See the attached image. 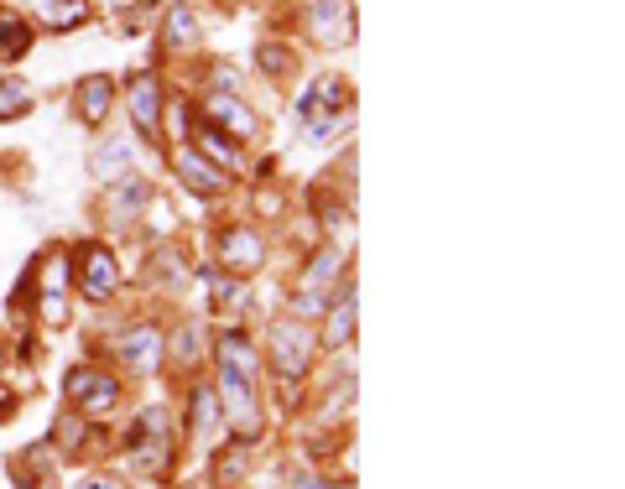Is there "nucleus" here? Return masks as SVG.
I'll return each mask as SVG.
<instances>
[{"instance_id": "6e6552de", "label": "nucleus", "mask_w": 625, "mask_h": 489, "mask_svg": "<svg viewBox=\"0 0 625 489\" xmlns=\"http://www.w3.org/2000/svg\"><path fill=\"white\" fill-rule=\"evenodd\" d=\"M130 120H136V130H147V136H157V126H162V94H157L151 73H141L130 84Z\"/></svg>"}, {"instance_id": "1a4fd4ad", "label": "nucleus", "mask_w": 625, "mask_h": 489, "mask_svg": "<svg viewBox=\"0 0 625 489\" xmlns=\"http://www.w3.org/2000/svg\"><path fill=\"white\" fill-rule=\"evenodd\" d=\"M220 255H224V266H235V272H256L261 261H266V245L256 240V230H224Z\"/></svg>"}, {"instance_id": "423d86ee", "label": "nucleus", "mask_w": 625, "mask_h": 489, "mask_svg": "<svg viewBox=\"0 0 625 489\" xmlns=\"http://www.w3.org/2000/svg\"><path fill=\"white\" fill-rule=\"evenodd\" d=\"M115 287H120L115 255L105 251V245H89V251H84V297H89V302H105V297H115Z\"/></svg>"}, {"instance_id": "f3484780", "label": "nucleus", "mask_w": 625, "mask_h": 489, "mask_svg": "<svg viewBox=\"0 0 625 489\" xmlns=\"http://www.w3.org/2000/svg\"><path fill=\"white\" fill-rule=\"evenodd\" d=\"M94 178L99 182H115V178H130V141H105L94 151Z\"/></svg>"}, {"instance_id": "f8f14e48", "label": "nucleus", "mask_w": 625, "mask_h": 489, "mask_svg": "<svg viewBox=\"0 0 625 489\" xmlns=\"http://www.w3.org/2000/svg\"><path fill=\"white\" fill-rule=\"evenodd\" d=\"M209 115H214V126L235 130V136H256V115H251V105L235 99V94H214V99H209Z\"/></svg>"}, {"instance_id": "b1692460", "label": "nucleus", "mask_w": 625, "mask_h": 489, "mask_svg": "<svg viewBox=\"0 0 625 489\" xmlns=\"http://www.w3.org/2000/svg\"><path fill=\"white\" fill-rule=\"evenodd\" d=\"M297 489H350V485H312V479H303Z\"/></svg>"}, {"instance_id": "39448f33", "label": "nucleus", "mask_w": 625, "mask_h": 489, "mask_svg": "<svg viewBox=\"0 0 625 489\" xmlns=\"http://www.w3.org/2000/svg\"><path fill=\"white\" fill-rule=\"evenodd\" d=\"M308 32L324 47H350L354 42V11L350 0H312L308 6Z\"/></svg>"}, {"instance_id": "393cba45", "label": "nucleus", "mask_w": 625, "mask_h": 489, "mask_svg": "<svg viewBox=\"0 0 625 489\" xmlns=\"http://www.w3.org/2000/svg\"><path fill=\"white\" fill-rule=\"evenodd\" d=\"M89 489H115V485H105V479H99V485H89Z\"/></svg>"}, {"instance_id": "ddd939ff", "label": "nucleus", "mask_w": 625, "mask_h": 489, "mask_svg": "<svg viewBox=\"0 0 625 489\" xmlns=\"http://www.w3.org/2000/svg\"><path fill=\"white\" fill-rule=\"evenodd\" d=\"M38 17L47 32H74L89 21V0H38Z\"/></svg>"}, {"instance_id": "2eb2a0df", "label": "nucleus", "mask_w": 625, "mask_h": 489, "mask_svg": "<svg viewBox=\"0 0 625 489\" xmlns=\"http://www.w3.org/2000/svg\"><path fill=\"white\" fill-rule=\"evenodd\" d=\"M63 291H68V255H53L47 266V287H42V318L47 323H63Z\"/></svg>"}, {"instance_id": "7ed1b4c3", "label": "nucleus", "mask_w": 625, "mask_h": 489, "mask_svg": "<svg viewBox=\"0 0 625 489\" xmlns=\"http://www.w3.org/2000/svg\"><path fill=\"white\" fill-rule=\"evenodd\" d=\"M63 396L74 401V406H84V417H110L115 401H120V385L105 370L78 364V370H68V381H63Z\"/></svg>"}, {"instance_id": "6ab92c4d", "label": "nucleus", "mask_w": 625, "mask_h": 489, "mask_svg": "<svg viewBox=\"0 0 625 489\" xmlns=\"http://www.w3.org/2000/svg\"><path fill=\"white\" fill-rule=\"evenodd\" d=\"M193 42H199V17H193L188 6H172V11H167V47L183 53Z\"/></svg>"}, {"instance_id": "0eeeda50", "label": "nucleus", "mask_w": 625, "mask_h": 489, "mask_svg": "<svg viewBox=\"0 0 625 489\" xmlns=\"http://www.w3.org/2000/svg\"><path fill=\"white\" fill-rule=\"evenodd\" d=\"M120 360H126L130 370H157V364H162V333L151 323L130 328L126 339H120Z\"/></svg>"}, {"instance_id": "f257e3e1", "label": "nucleus", "mask_w": 625, "mask_h": 489, "mask_svg": "<svg viewBox=\"0 0 625 489\" xmlns=\"http://www.w3.org/2000/svg\"><path fill=\"white\" fill-rule=\"evenodd\" d=\"M220 401L224 417L240 437L261 433V412H256V349L245 333H224L220 339Z\"/></svg>"}, {"instance_id": "20e7f679", "label": "nucleus", "mask_w": 625, "mask_h": 489, "mask_svg": "<svg viewBox=\"0 0 625 489\" xmlns=\"http://www.w3.org/2000/svg\"><path fill=\"white\" fill-rule=\"evenodd\" d=\"M312 328L308 323H297V318H287V323H276L272 328V364L287 375V381H297L303 370L312 364Z\"/></svg>"}, {"instance_id": "aec40b11", "label": "nucleus", "mask_w": 625, "mask_h": 489, "mask_svg": "<svg viewBox=\"0 0 625 489\" xmlns=\"http://www.w3.org/2000/svg\"><path fill=\"white\" fill-rule=\"evenodd\" d=\"M32 109V89L21 78H0V120H21Z\"/></svg>"}, {"instance_id": "dca6fc26", "label": "nucleus", "mask_w": 625, "mask_h": 489, "mask_svg": "<svg viewBox=\"0 0 625 489\" xmlns=\"http://www.w3.org/2000/svg\"><path fill=\"white\" fill-rule=\"evenodd\" d=\"M350 328H354V291L345 287V291H339V302H333V312H329V328L318 333V344H324V349H345V344H350Z\"/></svg>"}, {"instance_id": "412c9836", "label": "nucleus", "mask_w": 625, "mask_h": 489, "mask_svg": "<svg viewBox=\"0 0 625 489\" xmlns=\"http://www.w3.org/2000/svg\"><path fill=\"white\" fill-rule=\"evenodd\" d=\"M172 349H178V360L183 364H199L203 360V333H199V323H188L178 339H172Z\"/></svg>"}, {"instance_id": "4be33fe9", "label": "nucleus", "mask_w": 625, "mask_h": 489, "mask_svg": "<svg viewBox=\"0 0 625 489\" xmlns=\"http://www.w3.org/2000/svg\"><path fill=\"white\" fill-rule=\"evenodd\" d=\"M214 422H220V401H214V391H199V396H193V427L209 433Z\"/></svg>"}, {"instance_id": "a211bd4d", "label": "nucleus", "mask_w": 625, "mask_h": 489, "mask_svg": "<svg viewBox=\"0 0 625 489\" xmlns=\"http://www.w3.org/2000/svg\"><path fill=\"white\" fill-rule=\"evenodd\" d=\"M193 136H199V146H193V151H199L203 162L230 167V172H235V167H240V146H235V141H224V136H220V130H214V126H199V130H193Z\"/></svg>"}, {"instance_id": "9b49d317", "label": "nucleus", "mask_w": 625, "mask_h": 489, "mask_svg": "<svg viewBox=\"0 0 625 489\" xmlns=\"http://www.w3.org/2000/svg\"><path fill=\"white\" fill-rule=\"evenodd\" d=\"M110 99H115V84L105 73H89V78L78 84V115H84L89 126H99V120L110 115Z\"/></svg>"}, {"instance_id": "5701e85b", "label": "nucleus", "mask_w": 625, "mask_h": 489, "mask_svg": "<svg viewBox=\"0 0 625 489\" xmlns=\"http://www.w3.org/2000/svg\"><path fill=\"white\" fill-rule=\"evenodd\" d=\"M261 63H266V68H293V53H287V47H272V42H261Z\"/></svg>"}, {"instance_id": "f03ea898", "label": "nucleus", "mask_w": 625, "mask_h": 489, "mask_svg": "<svg viewBox=\"0 0 625 489\" xmlns=\"http://www.w3.org/2000/svg\"><path fill=\"white\" fill-rule=\"evenodd\" d=\"M354 126V94L345 84V73H324L312 78V89L297 99V130L308 141H329L339 130Z\"/></svg>"}, {"instance_id": "9d476101", "label": "nucleus", "mask_w": 625, "mask_h": 489, "mask_svg": "<svg viewBox=\"0 0 625 489\" xmlns=\"http://www.w3.org/2000/svg\"><path fill=\"white\" fill-rule=\"evenodd\" d=\"M178 178H183L188 188H199L203 199H220V193H224V172H214V167L203 162L193 146H183V151H178Z\"/></svg>"}, {"instance_id": "4468645a", "label": "nucleus", "mask_w": 625, "mask_h": 489, "mask_svg": "<svg viewBox=\"0 0 625 489\" xmlns=\"http://www.w3.org/2000/svg\"><path fill=\"white\" fill-rule=\"evenodd\" d=\"M27 47H32V26H27V17L11 11V6H0V63L21 57Z\"/></svg>"}]
</instances>
